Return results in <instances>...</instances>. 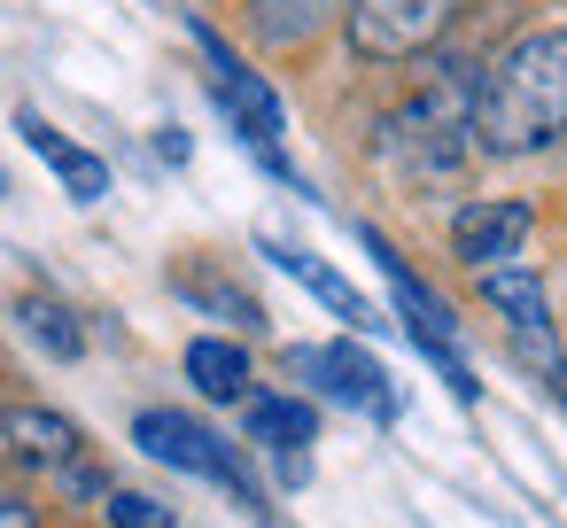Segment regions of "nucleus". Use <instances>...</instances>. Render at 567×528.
<instances>
[{"mask_svg":"<svg viewBox=\"0 0 567 528\" xmlns=\"http://www.w3.org/2000/svg\"><path fill=\"white\" fill-rule=\"evenodd\" d=\"M110 528H179L172 505L141 497V489H110Z\"/></svg>","mask_w":567,"mask_h":528,"instance_id":"obj_18","label":"nucleus"},{"mask_svg":"<svg viewBox=\"0 0 567 528\" xmlns=\"http://www.w3.org/2000/svg\"><path fill=\"white\" fill-rule=\"evenodd\" d=\"M350 9L358 0H249V40L257 48H303Z\"/></svg>","mask_w":567,"mask_h":528,"instance_id":"obj_13","label":"nucleus"},{"mask_svg":"<svg viewBox=\"0 0 567 528\" xmlns=\"http://www.w3.org/2000/svg\"><path fill=\"white\" fill-rule=\"evenodd\" d=\"M567 133V32L513 40L474 86V148L528 156Z\"/></svg>","mask_w":567,"mask_h":528,"instance_id":"obj_1","label":"nucleus"},{"mask_svg":"<svg viewBox=\"0 0 567 528\" xmlns=\"http://www.w3.org/2000/svg\"><path fill=\"white\" fill-rule=\"evenodd\" d=\"M0 187H9V179H0Z\"/></svg>","mask_w":567,"mask_h":528,"instance_id":"obj_20","label":"nucleus"},{"mask_svg":"<svg viewBox=\"0 0 567 528\" xmlns=\"http://www.w3.org/2000/svg\"><path fill=\"white\" fill-rule=\"evenodd\" d=\"M0 528H40V513L24 497H0Z\"/></svg>","mask_w":567,"mask_h":528,"instance_id":"obj_19","label":"nucleus"},{"mask_svg":"<svg viewBox=\"0 0 567 528\" xmlns=\"http://www.w3.org/2000/svg\"><path fill=\"white\" fill-rule=\"evenodd\" d=\"M474 280H482V303H489V311H505L513 350H520V358H528L544 381H567V365H559V334H551V303H544L536 272L497 265V272H474Z\"/></svg>","mask_w":567,"mask_h":528,"instance_id":"obj_8","label":"nucleus"},{"mask_svg":"<svg viewBox=\"0 0 567 528\" xmlns=\"http://www.w3.org/2000/svg\"><path fill=\"white\" fill-rule=\"evenodd\" d=\"M0 474H40L55 489H79V497L102 489V474L86 458V435L48 404H0Z\"/></svg>","mask_w":567,"mask_h":528,"instance_id":"obj_3","label":"nucleus"},{"mask_svg":"<svg viewBox=\"0 0 567 528\" xmlns=\"http://www.w3.org/2000/svg\"><path fill=\"white\" fill-rule=\"evenodd\" d=\"M528 226H536L528 203H466V210L451 218V257H458L466 272H497L505 257H520Z\"/></svg>","mask_w":567,"mask_h":528,"instance_id":"obj_10","label":"nucleus"},{"mask_svg":"<svg viewBox=\"0 0 567 528\" xmlns=\"http://www.w3.org/2000/svg\"><path fill=\"white\" fill-rule=\"evenodd\" d=\"M17 319H24V334H32L48 358H63V365H71V358H86V334H79V319H71L55 296H24V303H17Z\"/></svg>","mask_w":567,"mask_h":528,"instance_id":"obj_16","label":"nucleus"},{"mask_svg":"<svg viewBox=\"0 0 567 528\" xmlns=\"http://www.w3.org/2000/svg\"><path fill=\"white\" fill-rule=\"evenodd\" d=\"M195 40H203V55H210V94L226 102V117L241 125V141L265 156V172H280V179H288V156H280V102H272V86H265L257 71H241V63L226 55V40H218V32H203V24H195Z\"/></svg>","mask_w":567,"mask_h":528,"instance_id":"obj_7","label":"nucleus"},{"mask_svg":"<svg viewBox=\"0 0 567 528\" xmlns=\"http://www.w3.org/2000/svg\"><path fill=\"white\" fill-rule=\"evenodd\" d=\"M296 373H319V389H327L334 404H358V412H373V420H396V389H389V373H381L358 342L296 350Z\"/></svg>","mask_w":567,"mask_h":528,"instance_id":"obj_9","label":"nucleus"},{"mask_svg":"<svg viewBox=\"0 0 567 528\" xmlns=\"http://www.w3.org/2000/svg\"><path fill=\"white\" fill-rule=\"evenodd\" d=\"M187 381L203 389V396H218V404H249L257 389V373H249V350L241 342H226V334H195L187 342Z\"/></svg>","mask_w":567,"mask_h":528,"instance_id":"obj_14","label":"nucleus"},{"mask_svg":"<svg viewBox=\"0 0 567 528\" xmlns=\"http://www.w3.org/2000/svg\"><path fill=\"white\" fill-rule=\"evenodd\" d=\"M474 86H482L474 63H435L427 86L381 125V156L404 179H458L474 156Z\"/></svg>","mask_w":567,"mask_h":528,"instance_id":"obj_2","label":"nucleus"},{"mask_svg":"<svg viewBox=\"0 0 567 528\" xmlns=\"http://www.w3.org/2000/svg\"><path fill=\"white\" fill-rule=\"evenodd\" d=\"M458 9H474V0H358L350 9V48L365 63H404V55H427Z\"/></svg>","mask_w":567,"mask_h":528,"instance_id":"obj_5","label":"nucleus"},{"mask_svg":"<svg viewBox=\"0 0 567 528\" xmlns=\"http://www.w3.org/2000/svg\"><path fill=\"white\" fill-rule=\"evenodd\" d=\"M365 257L381 265V280H389V296H396V311H404L412 342H420V350H427V358L443 365V381H451L458 396H474V373L458 365V327H451L443 296H435V288H427V280H420V272H412V265H404V257H396V249H389V241L373 234V226H365Z\"/></svg>","mask_w":567,"mask_h":528,"instance_id":"obj_6","label":"nucleus"},{"mask_svg":"<svg viewBox=\"0 0 567 528\" xmlns=\"http://www.w3.org/2000/svg\"><path fill=\"white\" fill-rule=\"evenodd\" d=\"M133 443H141L148 458H164V466H179V474H203V482L234 489L241 505H257V482H249L241 451H234L218 427H203L195 412H172V404H156V412H141V420H133Z\"/></svg>","mask_w":567,"mask_h":528,"instance_id":"obj_4","label":"nucleus"},{"mask_svg":"<svg viewBox=\"0 0 567 528\" xmlns=\"http://www.w3.org/2000/svg\"><path fill=\"white\" fill-rule=\"evenodd\" d=\"M172 288H179L187 303H203V311H218V319H241V327H257V319H265V311H257V303H249V296H241L234 280H210V272H179Z\"/></svg>","mask_w":567,"mask_h":528,"instance_id":"obj_17","label":"nucleus"},{"mask_svg":"<svg viewBox=\"0 0 567 528\" xmlns=\"http://www.w3.org/2000/svg\"><path fill=\"white\" fill-rule=\"evenodd\" d=\"M17 133H24V148H32V156H40V164L79 195V203H102V195H110V164H102V156H86V148H71L40 110H17Z\"/></svg>","mask_w":567,"mask_h":528,"instance_id":"obj_12","label":"nucleus"},{"mask_svg":"<svg viewBox=\"0 0 567 528\" xmlns=\"http://www.w3.org/2000/svg\"><path fill=\"white\" fill-rule=\"evenodd\" d=\"M241 427H249L257 451L280 458V482H303V443L319 435V412L303 396H249L241 404Z\"/></svg>","mask_w":567,"mask_h":528,"instance_id":"obj_11","label":"nucleus"},{"mask_svg":"<svg viewBox=\"0 0 567 528\" xmlns=\"http://www.w3.org/2000/svg\"><path fill=\"white\" fill-rule=\"evenodd\" d=\"M265 257H272L280 272H296V280H303V288H311V296H319L327 311H342L350 327H373V311H365V296H358V288L342 280V272H327V265H319L311 249H280V241H265Z\"/></svg>","mask_w":567,"mask_h":528,"instance_id":"obj_15","label":"nucleus"}]
</instances>
